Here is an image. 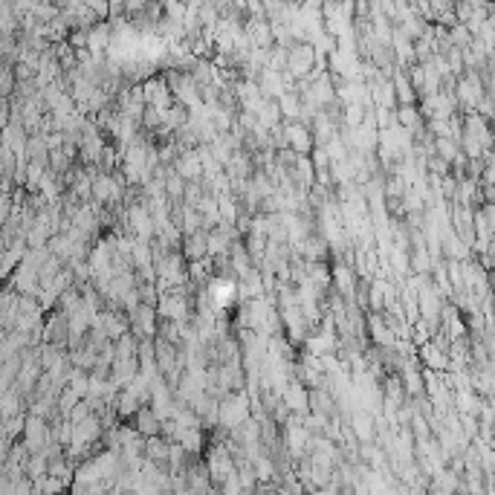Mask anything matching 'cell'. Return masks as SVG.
<instances>
[{
	"label": "cell",
	"instance_id": "2",
	"mask_svg": "<svg viewBox=\"0 0 495 495\" xmlns=\"http://www.w3.org/2000/svg\"><path fill=\"white\" fill-rule=\"evenodd\" d=\"M206 295L212 299L217 316H226V310L232 307L235 302V290H237V279L235 275H223V272H212L209 275V281L203 284Z\"/></svg>",
	"mask_w": 495,
	"mask_h": 495
},
{
	"label": "cell",
	"instance_id": "20",
	"mask_svg": "<svg viewBox=\"0 0 495 495\" xmlns=\"http://www.w3.org/2000/svg\"><path fill=\"white\" fill-rule=\"evenodd\" d=\"M258 87H261V93H264V98H279L284 90H287V84H284V78H281V73H275V70H269V67H264L261 73H258Z\"/></svg>",
	"mask_w": 495,
	"mask_h": 495
},
{
	"label": "cell",
	"instance_id": "10",
	"mask_svg": "<svg viewBox=\"0 0 495 495\" xmlns=\"http://www.w3.org/2000/svg\"><path fill=\"white\" fill-rule=\"evenodd\" d=\"M174 171L183 177V180H200L203 177V165H200V156H197V148H183L180 154L174 156Z\"/></svg>",
	"mask_w": 495,
	"mask_h": 495
},
{
	"label": "cell",
	"instance_id": "21",
	"mask_svg": "<svg viewBox=\"0 0 495 495\" xmlns=\"http://www.w3.org/2000/svg\"><path fill=\"white\" fill-rule=\"evenodd\" d=\"M275 102H279L281 119H299L302 116V98H299V93H295V87H287Z\"/></svg>",
	"mask_w": 495,
	"mask_h": 495
},
{
	"label": "cell",
	"instance_id": "28",
	"mask_svg": "<svg viewBox=\"0 0 495 495\" xmlns=\"http://www.w3.org/2000/svg\"><path fill=\"white\" fill-rule=\"evenodd\" d=\"M469 41H472V32H469L464 24H452V27H449V44H452V47L464 50V47H469Z\"/></svg>",
	"mask_w": 495,
	"mask_h": 495
},
{
	"label": "cell",
	"instance_id": "33",
	"mask_svg": "<svg viewBox=\"0 0 495 495\" xmlns=\"http://www.w3.org/2000/svg\"><path fill=\"white\" fill-rule=\"evenodd\" d=\"M145 6H148V0H125V15L133 17V15H140Z\"/></svg>",
	"mask_w": 495,
	"mask_h": 495
},
{
	"label": "cell",
	"instance_id": "18",
	"mask_svg": "<svg viewBox=\"0 0 495 495\" xmlns=\"http://www.w3.org/2000/svg\"><path fill=\"white\" fill-rule=\"evenodd\" d=\"M391 87H394V98H397V105H418V93H414L406 70L397 67L391 73Z\"/></svg>",
	"mask_w": 495,
	"mask_h": 495
},
{
	"label": "cell",
	"instance_id": "6",
	"mask_svg": "<svg viewBox=\"0 0 495 495\" xmlns=\"http://www.w3.org/2000/svg\"><path fill=\"white\" fill-rule=\"evenodd\" d=\"M128 322H131V333L136 339H142V336H154L156 333V322H160V316L156 310L145 302H140L133 310H128Z\"/></svg>",
	"mask_w": 495,
	"mask_h": 495
},
{
	"label": "cell",
	"instance_id": "24",
	"mask_svg": "<svg viewBox=\"0 0 495 495\" xmlns=\"http://www.w3.org/2000/svg\"><path fill=\"white\" fill-rule=\"evenodd\" d=\"M32 15H35L38 24H50L52 17L61 15V9H58V0H35Z\"/></svg>",
	"mask_w": 495,
	"mask_h": 495
},
{
	"label": "cell",
	"instance_id": "15",
	"mask_svg": "<svg viewBox=\"0 0 495 495\" xmlns=\"http://www.w3.org/2000/svg\"><path fill=\"white\" fill-rule=\"evenodd\" d=\"M226 261H229V269L235 272V279H244V275L255 267L252 258H249V252L244 246L241 237H235V241L229 244V252H226Z\"/></svg>",
	"mask_w": 495,
	"mask_h": 495
},
{
	"label": "cell",
	"instance_id": "3",
	"mask_svg": "<svg viewBox=\"0 0 495 495\" xmlns=\"http://www.w3.org/2000/svg\"><path fill=\"white\" fill-rule=\"evenodd\" d=\"M313 64H316V50H313L310 41H293V44L287 47V73H290L293 78L310 75Z\"/></svg>",
	"mask_w": 495,
	"mask_h": 495
},
{
	"label": "cell",
	"instance_id": "36",
	"mask_svg": "<svg viewBox=\"0 0 495 495\" xmlns=\"http://www.w3.org/2000/svg\"><path fill=\"white\" fill-rule=\"evenodd\" d=\"M206 3H212V6L217 9V12H223V9H226V6L232 3V0H206Z\"/></svg>",
	"mask_w": 495,
	"mask_h": 495
},
{
	"label": "cell",
	"instance_id": "37",
	"mask_svg": "<svg viewBox=\"0 0 495 495\" xmlns=\"http://www.w3.org/2000/svg\"><path fill=\"white\" fill-rule=\"evenodd\" d=\"M284 3H299V0H284Z\"/></svg>",
	"mask_w": 495,
	"mask_h": 495
},
{
	"label": "cell",
	"instance_id": "31",
	"mask_svg": "<svg viewBox=\"0 0 495 495\" xmlns=\"http://www.w3.org/2000/svg\"><path fill=\"white\" fill-rule=\"evenodd\" d=\"M84 3L98 21H108V0H84Z\"/></svg>",
	"mask_w": 495,
	"mask_h": 495
},
{
	"label": "cell",
	"instance_id": "34",
	"mask_svg": "<svg viewBox=\"0 0 495 495\" xmlns=\"http://www.w3.org/2000/svg\"><path fill=\"white\" fill-rule=\"evenodd\" d=\"M9 122V96H0V131Z\"/></svg>",
	"mask_w": 495,
	"mask_h": 495
},
{
	"label": "cell",
	"instance_id": "22",
	"mask_svg": "<svg viewBox=\"0 0 495 495\" xmlns=\"http://www.w3.org/2000/svg\"><path fill=\"white\" fill-rule=\"evenodd\" d=\"M168 446H171V441H165L163 434H151V438H145V458H151V461H156V464H163L165 466V455H168Z\"/></svg>",
	"mask_w": 495,
	"mask_h": 495
},
{
	"label": "cell",
	"instance_id": "25",
	"mask_svg": "<svg viewBox=\"0 0 495 495\" xmlns=\"http://www.w3.org/2000/svg\"><path fill=\"white\" fill-rule=\"evenodd\" d=\"M67 385L78 394V397H84V394H87V371L70 365V368H67Z\"/></svg>",
	"mask_w": 495,
	"mask_h": 495
},
{
	"label": "cell",
	"instance_id": "13",
	"mask_svg": "<svg viewBox=\"0 0 495 495\" xmlns=\"http://www.w3.org/2000/svg\"><path fill=\"white\" fill-rule=\"evenodd\" d=\"M418 360L429 371H449V353L443 348H438L431 339L423 342V345H418Z\"/></svg>",
	"mask_w": 495,
	"mask_h": 495
},
{
	"label": "cell",
	"instance_id": "19",
	"mask_svg": "<svg viewBox=\"0 0 495 495\" xmlns=\"http://www.w3.org/2000/svg\"><path fill=\"white\" fill-rule=\"evenodd\" d=\"M180 252H183L186 261L206 258V229H197V232H191V235H183Z\"/></svg>",
	"mask_w": 495,
	"mask_h": 495
},
{
	"label": "cell",
	"instance_id": "32",
	"mask_svg": "<svg viewBox=\"0 0 495 495\" xmlns=\"http://www.w3.org/2000/svg\"><path fill=\"white\" fill-rule=\"evenodd\" d=\"M113 17H128L125 15V0H108V21Z\"/></svg>",
	"mask_w": 495,
	"mask_h": 495
},
{
	"label": "cell",
	"instance_id": "30",
	"mask_svg": "<svg viewBox=\"0 0 495 495\" xmlns=\"http://www.w3.org/2000/svg\"><path fill=\"white\" fill-rule=\"evenodd\" d=\"M87 414H90V406H87V400L82 397V400H78L73 408H70V414H67V420L70 423H82L84 418H87Z\"/></svg>",
	"mask_w": 495,
	"mask_h": 495
},
{
	"label": "cell",
	"instance_id": "1",
	"mask_svg": "<svg viewBox=\"0 0 495 495\" xmlns=\"http://www.w3.org/2000/svg\"><path fill=\"white\" fill-rule=\"evenodd\" d=\"M165 82H168V90L174 96V102L186 105L189 113H197V110L203 108V98H200V93H197V82H194V75L189 70L168 67L165 70Z\"/></svg>",
	"mask_w": 495,
	"mask_h": 495
},
{
	"label": "cell",
	"instance_id": "26",
	"mask_svg": "<svg viewBox=\"0 0 495 495\" xmlns=\"http://www.w3.org/2000/svg\"><path fill=\"white\" fill-rule=\"evenodd\" d=\"M325 151H327V156H330V163H342L345 156H348V145L342 142V136H339V131H336L330 140L325 142Z\"/></svg>",
	"mask_w": 495,
	"mask_h": 495
},
{
	"label": "cell",
	"instance_id": "8",
	"mask_svg": "<svg viewBox=\"0 0 495 495\" xmlns=\"http://www.w3.org/2000/svg\"><path fill=\"white\" fill-rule=\"evenodd\" d=\"M41 342H52V345L67 348V313H64L61 307H58L55 313H50L47 319H44Z\"/></svg>",
	"mask_w": 495,
	"mask_h": 495
},
{
	"label": "cell",
	"instance_id": "14",
	"mask_svg": "<svg viewBox=\"0 0 495 495\" xmlns=\"http://www.w3.org/2000/svg\"><path fill=\"white\" fill-rule=\"evenodd\" d=\"M244 32H246L252 47H261V50L272 47V32H269V21H267V17H246V21H244Z\"/></svg>",
	"mask_w": 495,
	"mask_h": 495
},
{
	"label": "cell",
	"instance_id": "38",
	"mask_svg": "<svg viewBox=\"0 0 495 495\" xmlns=\"http://www.w3.org/2000/svg\"><path fill=\"white\" fill-rule=\"evenodd\" d=\"M0 420H3V418H0Z\"/></svg>",
	"mask_w": 495,
	"mask_h": 495
},
{
	"label": "cell",
	"instance_id": "4",
	"mask_svg": "<svg viewBox=\"0 0 495 495\" xmlns=\"http://www.w3.org/2000/svg\"><path fill=\"white\" fill-rule=\"evenodd\" d=\"M281 133H284V145L293 148L295 154H310L313 148V133L304 122L299 119H281Z\"/></svg>",
	"mask_w": 495,
	"mask_h": 495
},
{
	"label": "cell",
	"instance_id": "35",
	"mask_svg": "<svg viewBox=\"0 0 495 495\" xmlns=\"http://www.w3.org/2000/svg\"><path fill=\"white\" fill-rule=\"evenodd\" d=\"M299 9L302 12H319L322 9V0H299Z\"/></svg>",
	"mask_w": 495,
	"mask_h": 495
},
{
	"label": "cell",
	"instance_id": "17",
	"mask_svg": "<svg viewBox=\"0 0 495 495\" xmlns=\"http://www.w3.org/2000/svg\"><path fill=\"white\" fill-rule=\"evenodd\" d=\"M131 423H133V429L142 434V438H151V434H160V418L154 414V408L151 406H140L133 411V418H131Z\"/></svg>",
	"mask_w": 495,
	"mask_h": 495
},
{
	"label": "cell",
	"instance_id": "23",
	"mask_svg": "<svg viewBox=\"0 0 495 495\" xmlns=\"http://www.w3.org/2000/svg\"><path fill=\"white\" fill-rule=\"evenodd\" d=\"M258 116V122L269 131V128H275V125H281V110H279V102L275 98H264V105H261V110L255 113Z\"/></svg>",
	"mask_w": 495,
	"mask_h": 495
},
{
	"label": "cell",
	"instance_id": "9",
	"mask_svg": "<svg viewBox=\"0 0 495 495\" xmlns=\"http://www.w3.org/2000/svg\"><path fill=\"white\" fill-rule=\"evenodd\" d=\"M9 287L21 295H38L41 290V279H38V269L27 267V264H17L12 269V279H9Z\"/></svg>",
	"mask_w": 495,
	"mask_h": 495
},
{
	"label": "cell",
	"instance_id": "12",
	"mask_svg": "<svg viewBox=\"0 0 495 495\" xmlns=\"http://www.w3.org/2000/svg\"><path fill=\"white\" fill-rule=\"evenodd\" d=\"M281 400L287 403L290 411L304 414V411H310V388L302 380H290L287 388H284V394H281Z\"/></svg>",
	"mask_w": 495,
	"mask_h": 495
},
{
	"label": "cell",
	"instance_id": "16",
	"mask_svg": "<svg viewBox=\"0 0 495 495\" xmlns=\"http://www.w3.org/2000/svg\"><path fill=\"white\" fill-rule=\"evenodd\" d=\"M177 443H180L189 455H203L209 438H206V429L203 426H189V429H180L177 434Z\"/></svg>",
	"mask_w": 495,
	"mask_h": 495
},
{
	"label": "cell",
	"instance_id": "11",
	"mask_svg": "<svg viewBox=\"0 0 495 495\" xmlns=\"http://www.w3.org/2000/svg\"><path fill=\"white\" fill-rule=\"evenodd\" d=\"M87 52L96 58H105L108 47H110V24L108 21H96L93 27H87Z\"/></svg>",
	"mask_w": 495,
	"mask_h": 495
},
{
	"label": "cell",
	"instance_id": "27",
	"mask_svg": "<svg viewBox=\"0 0 495 495\" xmlns=\"http://www.w3.org/2000/svg\"><path fill=\"white\" fill-rule=\"evenodd\" d=\"M183 189H186V180L171 168L165 174V194H168V200H183Z\"/></svg>",
	"mask_w": 495,
	"mask_h": 495
},
{
	"label": "cell",
	"instance_id": "5",
	"mask_svg": "<svg viewBox=\"0 0 495 495\" xmlns=\"http://www.w3.org/2000/svg\"><path fill=\"white\" fill-rule=\"evenodd\" d=\"M21 441L27 443L29 452H41L50 443V420L47 418H38V414H27Z\"/></svg>",
	"mask_w": 495,
	"mask_h": 495
},
{
	"label": "cell",
	"instance_id": "29",
	"mask_svg": "<svg viewBox=\"0 0 495 495\" xmlns=\"http://www.w3.org/2000/svg\"><path fill=\"white\" fill-rule=\"evenodd\" d=\"M408 339H411L414 345H423V342H429V339H431V327H429L423 319L411 322V333H408Z\"/></svg>",
	"mask_w": 495,
	"mask_h": 495
},
{
	"label": "cell",
	"instance_id": "7",
	"mask_svg": "<svg viewBox=\"0 0 495 495\" xmlns=\"http://www.w3.org/2000/svg\"><path fill=\"white\" fill-rule=\"evenodd\" d=\"M140 87H142V96H145V105H154V108H160V110L171 108L174 96L168 90L165 75H148V78H142V82H140Z\"/></svg>",
	"mask_w": 495,
	"mask_h": 495
}]
</instances>
